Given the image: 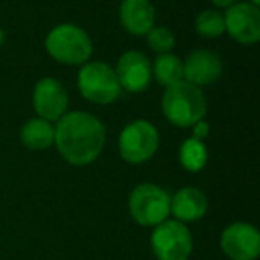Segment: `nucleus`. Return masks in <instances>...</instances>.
Instances as JSON below:
<instances>
[{
  "label": "nucleus",
  "instance_id": "f257e3e1",
  "mask_svg": "<svg viewBox=\"0 0 260 260\" xmlns=\"http://www.w3.org/2000/svg\"><path fill=\"white\" fill-rule=\"evenodd\" d=\"M105 125L84 111L66 112L55 125L54 146L72 166H89L105 148Z\"/></svg>",
  "mask_w": 260,
  "mask_h": 260
},
{
  "label": "nucleus",
  "instance_id": "f03ea898",
  "mask_svg": "<svg viewBox=\"0 0 260 260\" xmlns=\"http://www.w3.org/2000/svg\"><path fill=\"white\" fill-rule=\"evenodd\" d=\"M162 114L171 125L189 128L203 121L207 114V100L202 87L182 80L166 87L162 94Z\"/></svg>",
  "mask_w": 260,
  "mask_h": 260
},
{
  "label": "nucleus",
  "instance_id": "7ed1b4c3",
  "mask_svg": "<svg viewBox=\"0 0 260 260\" xmlns=\"http://www.w3.org/2000/svg\"><path fill=\"white\" fill-rule=\"evenodd\" d=\"M45 48L54 61L66 66H82L93 55V41L82 27L59 23L45 38Z\"/></svg>",
  "mask_w": 260,
  "mask_h": 260
},
{
  "label": "nucleus",
  "instance_id": "20e7f679",
  "mask_svg": "<svg viewBox=\"0 0 260 260\" xmlns=\"http://www.w3.org/2000/svg\"><path fill=\"white\" fill-rule=\"evenodd\" d=\"M77 86L87 102L96 105H109L121 94L114 68L100 61H87L80 66Z\"/></svg>",
  "mask_w": 260,
  "mask_h": 260
},
{
  "label": "nucleus",
  "instance_id": "39448f33",
  "mask_svg": "<svg viewBox=\"0 0 260 260\" xmlns=\"http://www.w3.org/2000/svg\"><path fill=\"white\" fill-rule=\"evenodd\" d=\"M159 130L152 121L134 119L123 126L118 139L119 155L128 164L148 162L159 150Z\"/></svg>",
  "mask_w": 260,
  "mask_h": 260
},
{
  "label": "nucleus",
  "instance_id": "423d86ee",
  "mask_svg": "<svg viewBox=\"0 0 260 260\" xmlns=\"http://www.w3.org/2000/svg\"><path fill=\"white\" fill-rule=\"evenodd\" d=\"M171 196L157 184H139L128 196V212L141 226H157L170 216Z\"/></svg>",
  "mask_w": 260,
  "mask_h": 260
},
{
  "label": "nucleus",
  "instance_id": "0eeeda50",
  "mask_svg": "<svg viewBox=\"0 0 260 260\" xmlns=\"http://www.w3.org/2000/svg\"><path fill=\"white\" fill-rule=\"evenodd\" d=\"M152 249L157 260H189L192 253V235L184 223L166 219L153 230Z\"/></svg>",
  "mask_w": 260,
  "mask_h": 260
},
{
  "label": "nucleus",
  "instance_id": "6e6552de",
  "mask_svg": "<svg viewBox=\"0 0 260 260\" xmlns=\"http://www.w3.org/2000/svg\"><path fill=\"white\" fill-rule=\"evenodd\" d=\"M224 15V32L239 45L251 47L260 41V9L249 2L230 6Z\"/></svg>",
  "mask_w": 260,
  "mask_h": 260
},
{
  "label": "nucleus",
  "instance_id": "1a4fd4ad",
  "mask_svg": "<svg viewBox=\"0 0 260 260\" xmlns=\"http://www.w3.org/2000/svg\"><path fill=\"white\" fill-rule=\"evenodd\" d=\"M70 96L64 84L55 77H43L32 91V107L38 118L57 121L68 112Z\"/></svg>",
  "mask_w": 260,
  "mask_h": 260
},
{
  "label": "nucleus",
  "instance_id": "9d476101",
  "mask_svg": "<svg viewBox=\"0 0 260 260\" xmlns=\"http://www.w3.org/2000/svg\"><path fill=\"white\" fill-rule=\"evenodd\" d=\"M221 249L230 260H255L260 255V234L253 224H228L221 234Z\"/></svg>",
  "mask_w": 260,
  "mask_h": 260
},
{
  "label": "nucleus",
  "instance_id": "9b49d317",
  "mask_svg": "<svg viewBox=\"0 0 260 260\" xmlns=\"http://www.w3.org/2000/svg\"><path fill=\"white\" fill-rule=\"evenodd\" d=\"M119 87L128 93H143L152 82V62L143 52L126 50L119 55L114 68Z\"/></svg>",
  "mask_w": 260,
  "mask_h": 260
},
{
  "label": "nucleus",
  "instance_id": "f8f14e48",
  "mask_svg": "<svg viewBox=\"0 0 260 260\" xmlns=\"http://www.w3.org/2000/svg\"><path fill=\"white\" fill-rule=\"evenodd\" d=\"M223 73V61L219 54L209 48L191 52L184 61V80L198 87L216 82Z\"/></svg>",
  "mask_w": 260,
  "mask_h": 260
},
{
  "label": "nucleus",
  "instance_id": "ddd939ff",
  "mask_svg": "<svg viewBox=\"0 0 260 260\" xmlns=\"http://www.w3.org/2000/svg\"><path fill=\"white\" fill-rule=\"evenodd\" d=\"M121 27L132 36H146L155 27V8L150 0H121L118 9Z\"/></svg>",
  "mask_w": 260,
  "mask_h": 260
},
{
  "label": "nucleus",
  "instance_id": "4468645a",
  "mask_svg": "<svg viewBox=\"0 0 260 260\" xmlns=\"http://www.w3.org/2000/svg\"><path fill=\"white\" fill-rule=\"evenodd\" d=\"M209 209V200L205 192L198 187H182L171 196L170 214L180 223H192L202 219Z\"/></svg>",
  "mask_w": 260,
  "mask_h": 260
},
{
  "label": "nucleus",
  "instance_id": "2eb2a0df",
  "mask_svg": "<svg viewBox=\"0 0 260 260\" xmlns=\"http://www.w3.org/2000/svg\"><path fill=\"white\" fill-rule=\"evenodd\" d=\"M55 125L43 118H30L20 128V141L32 152H43L54 146Z\"/></svg>",
  "mask_w": 260,
  "mask_h": 260
},
{
  "label": "nucleus",
  "instance_id": "dca6fc26",
  "mask_svg": "<svg viewBox=\"0 0 260 260\" xmlns=\"http://www.w3.org/2000/svg\"><path fill=\"white\" fill-rule=\"evenodd\" d=\"M152 77L164 87H170L184 80V61L178 55L159 54L152 64Z\"/></svg>",
  "mask_w": 260,
  "mask_h": 260
},
{
  "label": "nucleus",
  "instance_id": "f3484780",
  "mask_svg": "<svg viewBox=\"0 0 260 260\" xmlns=\"http://www.w3.org/2000/svg\"><path fill=\"white\" fill-rule=\"evenodd\" d=\"M178 160H180L182 168L191 173H198L207 166L209 160V150H207L205 143L200 141L196 138H187L180 145L178 150Z\"/></svg>",
  "mask_w": 260,
  "mask_h": 260
},
{
  "label": "nucleus",
  "instance_id": "a211bd4d",
  "mask_svg": "<svg viewBox=\"0 0 260 260\" xmlns=\"http://www.w3.org/2000/svg\"><path fill=\"white\" fill-rule=\"evenodd\" d=\"M194 30L198 36L214 40L224 34V15L219 9H205L194 20Z\"/></svg>",
  "mask_w": 260,
  "mask_h": 260
},
{
  "label": "nucleus",
  "instance_id": "6ab92c4d",
  "mask_svg": "<svg viewBox=\"0 0 260 260\" xmlns=\"http://www.w3.org/2000/svg\"><path fill=\"white\" fill-rule=\"evenodd\" d=\"M146 41H148V47L159 54H168V52L173 50L175 47V34L171 29L164 25H155L148 34H146Z\"/></svg>",
  "mask_w": 260,
  "mask_h": 260
},
{
  "label": "nucleus",
  "instance_id": "aec40b11",
  "mask_svg": "<svg viewBox=\"0 0 260 260\" xmlns=\"http://www.w3.org/2000/svg\"><path fill=\"white\" fill-rule=\"evenodd\" d=\"M192 130H194V136H192V138L203 141V139L207 138V134H209V125H207L205 121H200V123H196V125L192 126Z\"/></svg>",
  "mask_w": 260,
  "mask_h": 260
},
{
  "label": "nucleus",
  "instance_id": "412c9836",
  "mask_svg": "<svg viewBox=\"0 0 260 260\" xmlns=\"http://www.w3.org/2000/svg\"><path fill=\"white\" fill-rule=\"evenodd\" d=\"M214 4V8L216 9H228L230 6H234V4H237V2H241V0H210Z\"/></svg>",
  "mask_w": 260,
  "mask_h": 260
},
{
  "label": "nucleus",
  "instance_id": "4be33fe9",
  "mask_svg": "<svg viewBox=\"0 0 260 260\" xmlns=\"http://www.w3.org/2000/svg\"><path fill=\"white\" fill-rule=\"evenodd\" d=\"M4 41H6V34H4V30L0 29V47L4 45Z\"/></svg>",
  "mask_w": 260,
  "mask_h": 260
},
{
  "label": "nucleus",
  "instance_id": "5701e85b",
  "mask_svg": "<svg viewBox=\"0 0 260 260\" xmlns=\"http://www.w3.org/2000/svg\"><path fill=\"white\" fill-rule=\"evenodd\" d=\"M246 2H249L253 6H260V0H246Z\"/></svg>",
  "mask_w": 260,
  "mask_h": 260
}]
</instances>
